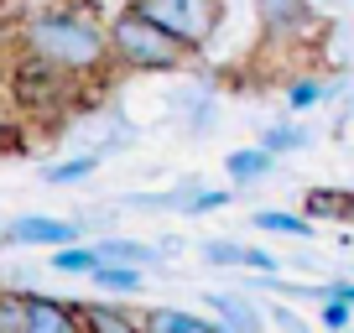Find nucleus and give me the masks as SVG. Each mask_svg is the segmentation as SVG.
I'll return each instance as SVG.
<instances>
[{
    "instance_id": "obj_1",
    "label": "nucleus",
    "mask_w": 354,
    "mask_h": 333,
    "mask_svg": "<svg viewBox=\"0 0 354 333\" xmlns=\"http://www.w3.org/2000/svg\"><path fill=\"white\" fill-rule=\"evenodd\" d=\"M16 47L47 57L53 68L84 78V84H88V78H104L115 68L110 26H104L100 16L68 6V0H63V6H47V11H26L21 21H16Z\"/></svg>"
},
{
    "instance_id": "obj_2",
    "label": "nucleus",
    "mask_w": 354,
    "mask_h": 333,
    "mask_svg": "<svg viewBox=\"0 0 354 333\" xmlns=\"http://www.w3.org/2000/svg\"><path fill=\"white\" fill-rule=\"evenodd\" d=\"M104 26H110L115 68H125V73H183V68H193V57H198L183 37H172L156 16H146L136 0L120 6Z\"/></svg>"
},
{
    "instance_id": "obj_3",
    "label": "nucleus",
    "mask_w": 354,
    "mask_h": 333,
    "mask_svg": "<svg viewBox=\"0 0 354 333\" xmlns=\"http://www.w3.org/2000/svg\"><path fill=\"white\" fill-rule=\"evenodd\" d=\"M78 84L84 78L53 68L47 57L26 53V47H16L11 68H6V99H11V110L21 120H63L78 104Z\"/></svg>"
},
{
    "instance_id": "obj_4",
    "label": "nucleus",
    "mask_w": 354,
    "mask_h": 333,
    "mask_svg": "<svg viewBox=\"0 0 354 333\" xmlns=\"http://www.w3.org/2000/svg\"><path fill=\"white\" fill-rule=\"evenodd\" d=\"M136 6L146 16H156L172 37H183L193 53H203L224 21V0H136Z\"/></svg>"
},
{
    "instance_id": "obj_5",
    "label": "nucleus",
    "mask_w": 354,
    "mask_h": 333,
    "mask_svg": "<svg viewBox=\"0 0 354 333\" xmlns=\"http://www.w3.org/2000/svg\"><path fill=\"white\" fill-rule=\"evenodd\" d=\"M255 16H261V32L271 42H302L318 26L313 0H255Z\"/></svg>"
},
{
    "instance_id": "obj_6",
    "label": "nucleus",
    "mask_w": 354,
    "mask_h": 333,
    "mask_svg": "<svg viewBox=\"0 0 354 333\" xmlns=\"http://www.w3.org/2000/svg\"><path fill=\"white\" fill-rule=\"evenodd\" d=\"M78 234H84V224L78 219H47V213H21V219L6 224V240L11 245H47V250H57V245H73Z\"/></svg>"
},
{
    "instance_id": "obj_7",
    "label": "nucleus",
    "mask_w": 354,
    "mask_h": 333,
    "mask_svg": "<svg viewBox=\"0 0 354 333\" xmlns=\"http://www.w3.org/2000/svg\"><path fill=\"white\" fill-rule=\"evenodd\" d=\"M26 333H84V302H57L47 292H26Z\"/></svg>"
},
{
    "instance_id": "obj_8",
    "label": "nucleus",
    "mask_w": 354,
    "mask_h": 333,
    "mask_svg": "<svg viewBox=\"0 0 354 333\" xmlns=\"http://www.w3.org/2000/svg\"><path fill=\"white\" fill-rule=\"evenodd\" d=\"M281 156L271 151V146H234V151H224V172H230L234 188H255V182H266L271 172H277Z\"/></svg>"
},
{
    "instance_id": "obj_9",
    "label": "nucleus",
    "mask_w": 354,
    "mask_h": 333,
    "mask_svg": "<svg viewBox=\"0 0 354 333\" xmlns=\"http://www.w3.org/2000/svg\"><path fill=\"white\" fill-rule=\"evenodd\" d=\"M209 307L219 312V323H224V328H234V333H261L266 323H271L250 297H234V292H209Z\"/></svg>"
},
{
    "instance_id": "obj_10",
    "label": "nucleus",
    "mask_w": 354,
    "mask_h": 333,
    "mask_svg": "<svg viewBox=\"0 0 354 333\" xmlns=\"http://www.w3.org/2000/svg\"><path fill=\"white\" fill-rule=\"evenodd\" d=\"M84 328L94 333H136L146 328V312H131L120 302H84Z\"/></svg>"
},
{
    "instance_id": "obj_11",
    "label": "nucleus",
    "mask_w": 354,
    "mask_h": 333,
    "mask_svg": "<svg viewBox=\"0 0 354 333\" xmlns=\"http://www.w3.org/2000/svg\"><path fill=\"white\" fill-rule=\"evenodd\" d=\"M250 224L261 234H287V240H313V234H318V224H313L302 209L297 213H292V209H255Z\"/></svg>"
},
{
    "instance_id": "obj_12",
    "label": "nucleus",
    "mask_w": 354,
    "mask_h": 333,
    "mask_svg": "<svg viewBox=\"0 0 354 333\" xmlns=\"http://www.w3.org/2000/svg\"><path fill=\"white\" fill-rule=\"evenodd\" d=\"M94 250H100V260H125V266H156L162 260V245H141V240H125V234H100Z\"/></svg>"
},
{
    "instance_id": "obj_13",
    "label": "nucleus",
    "mask_w": 354,
    "mask_h": 333,
    "mask_svg": "<svg viewBox=\"0 0 354 333\" xmlns=\"http://www.w3.org/2000/svg\"><path fill=\"white\" fill-rule=\"evenodd\" d=\"M88 281L100 292H115V297H131V292H141L146 281V266H125V260H100V266L88 271Z\"/></svg>"
},
{
    "instance_id": "obj_14",
    "label": "nucleus",
    "mask_w": 354,
    "mask_h": 333,
    "mask_svg": "<svg viewBox=\"0 0 354 333\" xmlns=\"http://www.w3.org/2000/svg\"><path fill=\"white\" fill-rule=\"evenodd\" d=\"M146 328H156V333H219L224 323H209V318L183 312V307H151L146 312Z\"/></svg>"
},
{
    "instance_id": "obj_15",
    "label": "nucleus",
    "mask_w": 354,
    "mask_h": 333,
    "mask_svg": "<svg viewBox=\"0 0 354 333\" xmlns=\"http://www.w3.org/2000/svg\"><path fill=\"white\" fill-rule=\"evenodd\" d=\"M333 94H339V84H328V78H292L287 84V110L292 115H302V110H318L323 99H333Z\"/></svg>"
},
{
    "instance_id": "obj_16",
    "label": "nucleus",
    "mask_w": 354,
    "mask_h": 333,
    "mask_svg": "<svg viewBox=\"0 0 354 333\" xmlns=\"http://www.w3.org/2000/svg\"><path fill=\"white\" fill-rule=\"evenodd\" d=\"M100 172V151H84V156H68V162H53L42 166V182L47 188H68V182H84Z\"/></svg>"
},
{
    "instance_id": "obj_17",
    "label": "nucleus",
    "mask_w": 354,
    "mask_h": 333,
    "mask_svg": "<svg viewBox=\"0 0 354 333\" xmlns=\"http://www.w3.org/2000/svg\"><path fill=\"white\" fill-rule=\"evenodd\" d=\"M198 256H203V266H214V271H245L250 245H245V240H203Z\"/></svg>"
},
{
    "instance_id": "obj_18",
    "label": "nucleus",
    "mask_w": 354,
    "mask_h": 333,
    "mask_svg": "<svg viewBox=\"0 0 354 333\" xmlns=\"http://www.w3.org/2000/svg\"><path fill=\"white\" fill-rule=\"evenodd\" d=\"M47 266H53L57 276H88V271L100 266V250H94V245H78V240H73V245H57Z\"/></svg>"
},
{
    "instance_id": "obj_19",
    "label": "nucleus",
    "mask_w": 354,
    "mask_h": 333,
    "mask_svg": "<svg viewBox=\"0 0 354 333\" xmlns=\"http://www.w3.org/2000/svg\"><path fill=\"white\" fill-rule=\"evenodd\" d=\"M261 146H271L277 156H287V151L313 146V131H308V125H266V131H261Z\"/></svg>"
},
{
    "instance_id": "obj_20",
    "label": "nucleus",
    "mask_w": 354,
    "mask_h": 333,
    "mask_svg": "<svg viewBox=\"0 0 354 333\" xmlns=\"http://www.w3.org/2000/svg\"><path fill=\"white\" fill-rule=\"evenodd\" d=\"M177 104L188 110V135H203V131H214V99H209V89H183L177 94Z\"/></svg>"
},
{
    "instance_id": "obj_21",
    "label": "nucleus",
    "mask_w": 354,
    "mask_h": 333,
    "mask_svg": "<svg viewBox=\"0 0 354 333\" xmlns=\"http://www.w3.org/2000/svg\"><path fill=\"white\" fill-rule=\"evenodd\" d=\"M0 333H26V292H0Z\"/></svg>"
},
{
    "instance_id": "obj_22",
    "label": "nucleus",
    "mask_w": 354,
    "mask_h": 333,
    "mask_svg": "<svg viewBox=\"0 0 354 333\" xmlns=\"http://www.w3.org/2000/svg\"><path fill=\"white\" fill-rule=\"evenodd\" d=\"M318 323H323V328H349V323H354V302L323 297V302H318Z\"/></svg>"
},
{
    "instance_id": "obj_23",
    "label": "nucleus",
    "mask_w": 354,
    "mask_h": 333,
    "mask_svg": "<svg viewBox=\"0 0 354 333\" xmlns=\"http://www.w3.org/2000/svg\"><path fill=\"white\" fill-rule=\"evenodd\" d=\"M16 146H21V141H16V115L6 110V99H0V156H11Z\"/></svg>"
},
{
    "instance_id": "obj_24",
    "label": "nucleus",
    "mask_w": 354,
    "mask_h": 333,
    "mask_svg": "<svg viewBox=\"0 0 354 333\" xmlns=\"http://www.w3.org/2000/svg\"><path fill=\"white\" fill-rule=\"evenodd\" d=\"M266 318H271V323H281V328H292V333L302 328V318H297V312H292V307H271V312H266Z\"/></svg>"
},
{
    "instance_id": "obj_25",
    "label": "nucleus",
    "mask_w": 354,
    "mask_h": 333,
    "mask_svg": "<svg viewBox=\"0 0 354 333\" xmlns=\"http://www.w3.org/2000/svg\"><path fill=\"white\" fill-rule=\"evenodd\" d=\"M328 297H344V302H354V281H344V276H328Z\"/></svg>"
},
{
    "instance_id": "obj_26",
    "label": "nucleus",
    "mask_w": 354,
    "mask_h": 333,
    "mask_svg": "<svg viewBox=\"0 0 354 333\" xmlns=\"http://www.w3.org/2000/svg\"><path fill=\"white\" fill-rule=\"evenodd\" d=\"M11 6H21V16H26V11H47V6H63V0H11Z\"/></svg>"
}]
</instances>
